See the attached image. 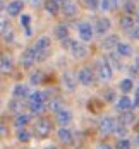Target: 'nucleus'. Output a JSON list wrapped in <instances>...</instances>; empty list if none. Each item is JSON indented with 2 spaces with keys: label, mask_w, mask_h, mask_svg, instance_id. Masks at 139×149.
Returning <instances> with one entry per match:
<instances>
[{
  "label": "nucleus",
  "mask_w": 139,
  "mask_h": 149,
  "mask_svg": "<svg viewBox=\"0 0 139 149\" xmlns=\"http://www.w3.org/2000/svg\"><path fill=\"white\" fill-rule=\"evenodd\" d=\"M98 149H112V148H110L108 144H101V146H100V148H98Z\"/></svg>",
  "instance_id": "79ce46f5"
},
{
  "label": "nucleus",
  "mask_w": 139,
  "mask_h": 149,
  "mask_svg": "<svg viewBox=\"0 0 139 149\" xmlns=\"http://www.w3.org/2000/svg\"><path fill=\"white\" fill-rule=\"evenodd\" d=\"M17 139H19L21 142H28L31 139V134L28 130H19V132H17Z\"/></svg>",
  "instance_id": "bb28decb"
},
{
  "label": "nucleus",
  "mask_w": 139,
  "mask_h": 149,
  "mask_svg": "<svg viewBox=\"0 0 139 149\" xmlns=\"http://www.w3.org/2000/svg\"><path fill=\"white\" fill-rule=\"evenodd\" d=\"M77 81H79L81 84H84V86H89V84L93 82V72H91V69H88V67L81 69V70H79V74H77Z\"/></svg>",
  "instance_id": "39448f33"
},
{
  "label": "nucleus",
  "mask_w": 139,
  "mask_h": 149,
  "mask_svg": "<svg viewBox=\"0 0 139 149\" xmlns=\"http://www.w3.org/2000/svg\"><path fill=\"white\" fill-rule=\"evenodd\" d=\"M21 24L26 28L28 34H31V29H29V15H22V17H21Z\"/></svg>",
  "instance_id": "c85d7f7f"
},
{
  "label": "nucleus",
  "mask_w": 139,
  "mask_h": 149,
  "mask_svg": "<svg viewBox=\"0 0 139 149\" xmlns=\"http://www.w3.org/2000/svg\"><path fill=\"white\" fill-rule=\"evenodd\" d=\"M120 26H122L124 29H131V28H134V19H132L131 15H124L122 19H120Z\"/></svg>",
  "instance_id": "6ab92c4d"
},
{
  "label": "nucleus",
  "mask_w": 139,
  "mask_h": 149,
  "mask_svg": "<svg viewBox=\"0 0 139 149\" xmlns=\"http://www.w3.org/2000/svg\"><path fill=\"white\" fill-rule=\"evenodd\" d=\"M36 53H40V52H46L48 48H50V38H46V36H43V38H40L38 41H36Z\"/></svg>",
  "instance_id": "f8f14e48"
},
{
  "label": "nucleus",
  "mask_w": 139,
  "mask_h": 149,
  "mask_svg": "<svg viewBox=\"0 0 139 149\" xmlns=\"http://www.w3.org/2000/svg\"><path fill=\"white\" fill-rule=\"evenodd\" d=\"M62 10H64V15H67V17H72V15L77 12V7L74 2H71V0H65L64 3H62Z\"/></svg>",
  "instance_id": "9d476101"
},
{
  "label": "nucleus",
  "mask_w": 139,
  "mask_h": 149,
  "mask_svg": "<svg viewBox=\"0 0 139 149\" xmlns=\"http://www.w3.org/2000/svg\"><path fill=\"white\" fill-rule=\"evenodd\" d=\"M84 5L88 9H96L98 7V0H84Z\"/></svg>",
  "instance_id": "473e14b6"
},
{
  "label": "nucleus",
  "mask_w": 139,
  "mask_h": 149,
  "mask_svg": "<svg viewBox=\"0 0 139 149\" xmlns=\"http://www.w3.org/2000/svg\"><path fill=\"white\" fill-rule=\"evenodd\" d=\"M101 9L103 10H108L110 9V0H101Z\"/></svg>",
  "instance_id": "e433bc0d"
},
{
  "label": "nucleus",
  "mask_w": 139,
  "mask_h": 149,
  "mask_svg": "<svg viewBox=\"0 0 139 149\" xmlns=\"http://www.w3.org/2000/svg\"><path fill=\"white\" fill-rule=\"evenodd\" d=\"M131 106H132V101H131L127 96H122V98L117 101V110H120V111H127Z\"/></svg>",
  "instance_id": "4468645a"
},
{
  "label": "nucleus",
  "mask_w": 139,
  "mask_h": 149,
  "mask_svg": "<svg viewBox=\"0 0 139 149\" xmlns=\"http://www.w3.org/2000/svg\"><path fill=\"white\" fill-rule=\"evenodd\" d=\"M29 3L33 7H36V5H40V0H29Z\"/></svg>",
  "instance_id": "a19ab883"
},
{
  "label": "nucleus",
  "mask_w": 139,
  "mask_h": 149,
  "mask_svg": "<svg viewBox=\"0 0 139 149\" xmlns=\"http://www.w3.org/2000/svg\"><path fill=\"white\" fill-rule=\"evenodd\" d=\"M71 52H72V55H74V58H84L86 55H88V48L82 45L81 41H72V45L69 48Z\"/></svg>",
  "instance_id": "7ed1b4c3"
},
{
  "label": "nucleus",
  "mask_w": 139,
  "mask_h": 149,
  "mask_svg": "<svg viewBox=\"0 0 139 149\" xmlns=\"http://www.w3.org/2000/svg\"><path fill=\"white\" fill-rule=\"evenodd\" d=\"M110 26H112V22H110V19H107V17H100V19L96 21V31H98L100 34H103L105 31H108Z\"/></svg>",
  "instance_id": "9b49d317"
},
{
  "label": "nucleus",
  "mask_w": 139,
  "mask_h": 149,
  "mask_svg": "<svg viewBox=\"0 0 139 149\" xmlns=\"http://www.w3.org/2000/svg\"><path fill=\"white\" fill-rule=\"evenodd\" d=\"M22 7H24L22 0H12V2L7 5V14H9V15H17V14H21Z\"/></svg>",
  "instance_id": "1a4fd4ad"
},
{
  "label": "nucleus",
  "mask_w": 139,
  "mask_h": 149,
  "mask_svg": "<svg viewBox=\"0 0 139 149\" xmlns=\"http://www.w3.org/2000/svg\"><path fill=\"white\" fill-rule=\"evenodd\" d=\"M134 10H136V5H134V2L129 0V2L125 3V12H127V14H132Z\"/></svg>",
  "instance_id": "2f4dec72"
},
{
  "label": "nucleus",
  "mask_w": 139,
  "mask_h": 149,
  "mask_svg": "<svg viewBox=\"0 0 139 149\" xmlns=\"http://www.w3.org/2000/svg\"><path fill=\"white\" fill-rule=\"evenodd\" d=\"M117 45H119L117 43V36H108V38L103 40V43H101L103 48H112V46H117Z\"/></svg>",
  "instance_id": "4be33fe9"
},
{
  "label": "nucleus",
  "mask_w": 139,
  "mask_h": 149,
  "mask_svg": "<svg viewBox=\"0 0 139 149\" xmlns=\"http://www.w3.org/2000/svg\"><path fill=\"white\" fill-rule=\"evenodd\" d=\"M55 34H57V38H59V40H64V38H67V28H65L64 24L57 26V28H55Z\"/></svg>",
  "instance_id": "b1692460"
},
{
  "label": "nucleus",
  "mask_w": 139,
  "mask_h": 149,
  "mask_svg": "<svg viewBox=\"0 0 139 149\" xmlns=\"http://www.w3.org/2000/svg\"><path fill=\"white\" fill-rule=\"evenodd\" d=\"M12 94H14L15 100H21V98H26L28 96V88L26 86H22V84H17L12 91Z\"/></svg>",
  "instance_id": "ddd939ff"
},
{
  "label": "nucleus",
  "mask_w": 139,
  "mask_h": 149,
  "mask_svg": "<svg viewBox=\"0 0 139 149\" xmlns=\"http://www.w3.org/2000/svg\"><path fill=\"white\" fill-rule=\"evenodd\" d=\"M115 127H117V123H115V120L113 118H110V117H105V118H101L100 120V132L103 135H108V134H112L113 130H115Z\"/></svg>",
  "instance_id": "f257e3e1"
},
{
  "label": "nucleus",
  "mask_w": 139,
  "mask_h": 149,
  "mask_svg": "<svg viewBox=\"0 0 139 149\" xmlns=\"http://www.w3.org/2000/svg\"><path fill=\"white\" fill-rule=\"evenodd\" d=\"M10 69H12V60L7 55H3L2 57V72H10Z\"/></svg>",
  "instance_id": "aec40b11"
},
{
  "label": "nucleus",
  "mask_w": 139,
  "mask_h": 149,
  "mask_svg": "<svg viewBox=\"0 0 139 149\" xmlns=\"http://www.w3.org/2000/svg\"><path fill=\"white\" fill-rule=\"evenodd\" d=\"M98 77H100V81H103V82L112 77V67L108 65V62H101V63L98 65Z\"/></svg>",
  "instance_id": "0eeeda50"
},
{
  "label": "nucleus",
  "mask_w": 139,
  "mask_h": 149,
  "mask_svg": "<svg viewBox=\"0 0 139 149\" xmlns=\"http://www.w3.org/2000/svg\"><path fill=\"white\" fill-rule=\"evenodd\" d=\"M19 108H21V104L17 103V101H10L9 103V110L10 111H19Z\"/></svg>",
  "instance_id": "f704fd0d"
},
{
  "label": "nucleus",
  "mask_w": 139,
  "mask_h": 149,
  "mask_svg": "<svg viewBox=\"0 0 139 149\" xmlns=\"http://www.w3.org/2000/svg\"><path fill=\"white\" fill-rule=\"evenodd\" d=\"M53 2H57V3H64L65 0H53Z\"/></svg>",
  "instance_id": "c03bdc74"
},
{
  "label": "nucleus",
  "mask_w": 139,
  "mask_h": 149,
  "mask_svg": "<svg viewBox=\"0 0 139 149\" xmlns=\"http://www.w3.org/2000/svg\"><path fill=\"white\" fill-rule=\"evenodd\" d=\"M117 149H131V142L127 139H120L117 142Z\"/></svg>",
  "instance_id": "cd10ccee"
},
{
  "label": "nucleus",
  "mask_w": 139,
  "mask_h": 149,
  "mask_svg": "<svg viewBox=\"0 0 139 149\" xmlns=\"http://www.w3.org/2000/svg\"><path fill=\"white\" fill-rule=\"evenodd\" d=\"M77 31H79V36H81L82 41H89V40H91L93 29H91V26H89L88 22H81V24L77 26Z\"/></svg>",
  "instance_id": "423d86ee"
},
{
  "label": "nucleus",
  "mask_w": 139,
  "mask_h": 149,
  "mask_svg": "<svg viewBox=\"0 0 139 149\" xmlns=\"http://www.w3.org/2000/svg\"><path fill=\"white\" fill-rule=\"evenodd\" d=\"M64 84H65V88H69V89H74V75L69 74V72H65L64 74Z\"/></svg>",
  "instance_id": "412c9836"
},
{
  "label": "nucleus",
  "mask_w": 139,
  "mask_h": 149,
  "mask_svg": "<svg viewBox=\"0 0 139 149\" xmlns=\"http://www.w3.org/2000/svg\"><path fill=\"white\" fill-rule=\"evenodd\" d=\"M59 139H60V142H64V144H71L72 142V134L67 129L62 127L60 130H59Z\"/></svg>",
  "instance_id": "2eb2a0df"
},
{
  "label": "nucleus",
  "mask_w": 139,
  "mask_h": 149,
  "mask_svg": "<svg viewBox=\"0 0 139 149\" xmlns=\"http://www.w3.org/2000/svg\"><path fill=\"white\" fill-rule=\"evenodd\" d=\"M138 19H139V15H138Z\"/></svg>",
  "instance_id": "49530a36"
},
{
  "label": "nucleus",
  "mask_w": 139,
  "mask_h": 149,
  "mask_svg": "<svg viewBox=\"0 0 139 149\" xmlns=\"http://www.w3.org/2000/svg\"><path fill=\"white\" fill-rule=\"evenodd\" d=\"M134 118H136V117H134L132 111H129V110H127V111H122V115H120V123H124V125H131V123L134 122Z\"/></svg>",
  "instance_id": "dca6fc26"
},
{
  "label": "nucleus",
  "mask_w": 139,
  "mask_h": 149,
  "mask_svg": "<svg viewBox=\"0 0 139 149\" xmlns=\"http://www.w3.org/2000/svg\"><path fill=\"white\" fill-rule=\"evenodd\" d=\"M136 100H138V101H139V88H138V89H136Z\"/></svg>",
  "instance_id": "37998d69"
},
{
  "label": "nucleus",
  "mask_w": 139,
  "mask_h": 149,
  "mask_svg": "<svg viewBox=\"0 0 139 149\" xmlns=\"http://www.w3.org/2000/svg\"><path fill=\"white\" fill-rule=\"evenodd\" d=\"M131 36H132V38H138V40H139V28H136V29L132 31V33H131Z\"/></svg>",
  "instance_id": "ea45409f"
},
{
  "label": "nucleus",
  "mask_w": 139,
  "mask_h": 149,
  "mask_svg": "<svg viewBox=\"0 0 139 149\" xmlns=\"http://www.w3.org/2000/svg\"><path fill=\"white\" fill-rule=\"evenodd\" d=\"M115 48H117L119 55H122V57H129V55L132 53V48H131L129 45H125V43H119Z\"/></svg>",
  "instance_id": "f3484780"
},
{
  "label": "nucleus",
  "mask_w": 139,
  "mask_h": 149,
  "mask_svg": "<svg viewBox=\"0 0 139 149\" xmlns=\"http://www.w3.org/2000/svg\"><path fill=\"white\" fill-rule=\"evenodd\" d=\"M3 36H5V41H7V43H10V41H12V40H14V34H12V33H9V34H7V33H5V34H3Z\"/></svg>",
  "instance_id": "58836bf2"
},
{
  "label": "nucleus",
  "mask_w": 139,
  "mask_h": 149,
  "mask_svg": "<svg viewBox=\"0 0 139 149\" xmlns=\"http://www.w3.org/2000/svg\"><path fill=\"white\" fill-rule=\"evenodd\" d=\"M34 130H36V135H40V137H48L50 135V130H52V125H50L48 120H40L36 123Z\"/></svg>",
  "instance_id": "20e7f679"
},
{
  "label": "nucleus",
  "mask_w": 139,
  "mask_h": 149,
  "mask_svg": "<svg viewBox=\"0 0 139 149\" xmlns=\"http://www.w3.org/2000/svg\"><path fill=\"white\" fill-rule=\"evenodd\" d=\"M45 98V93H33L29 96V103H43Z\"/></svg>",
  "instance_id": "5701e85b"
},
{
  "label": "nucleus",
  "mask_w": 139,
  "mask_h": 149,
  "mask_svg": "<svg viewBox=\"0 0 139 149\" xmlns=\"http://www.w3.org/2000/svg\"><path fill=\"white\" fill-rule=\"evenodd\" d=\"M108 62H110V63H112V65H119V60L115 58V57H113V55H108Z\"/></svg>",
  "instance_id": "4c0bfd02"
},
{
  "label": "nucleus",
  "mask_w": 139,
  "mask_h": 149,
  "mask_svg": "<svg viewBox=\"0 0 139 149\" xmlns=\"http://www.w3.org/2000/svg\"><path fill=\"white\" fill-rule=\"evenodd\" d=\"M103 98H105L107 101H112V100H113V91H107V93L103 94Z\"/></svg>",
  "instance_id": "c9c22d12"
},
{
  "label": "nucleus",
  "mask_w": 139,
  "mask_h": 149,
  "mask_svg": "<svg viewBox=\"0 0 139 149\" xmlns=\"http://www.w3.org/2000/svg\"><path fill=\"white\" fill-rule=\"evenodd\" d=\"M45 149H57V148H53V146H48V148H45Z\"/></svg>",
  "instance_id": "a18cd8bd"
},
{
  "label": "nucleus",
  "mask_w": 139,
  "mask_h": 149,
  "mask_svg": "<svg viewBox=\"0 0 139 149\" xmlns=\"http://www.w3.org/2000/svg\"><path fill=\"white\" fill-rule=\"evenodd\" d=\"M48 108H50V110H55V111H59V110H60V101H59V100H55V101H50Z\"/></svg>",
  "instance_id": "72a5a7b5"
},
{
  "label": "nucleus",
  "mask_w": 139,
  "mask_h": 149,
  "mask_svg": "<svg viewBox=\"0 0 139 149\" xmlns=\"http://www.w3.org/2000/svg\"><path fill=\"white\" fill-rule=\"evenodd\" d=\"M28 122H29V117H28V115H17V118H15V125L21 129V127H24Z\"/></svg>",
  "instance_id": "393cba45"
},
{
  "label": "nucleus",
  "mask_w": 139,
  "mask_h": 149,
  "mask_svg": "<svg viewBox=\"0 0 139 149\" xmlns=\"http://www.w3.org/2000/svg\"><path fill=\"white\" fill-rule=\"evenodd\" d=\"M34 60H36V48H28V50L21 55V63H22V67H26V69H29L31 65L34 63Z\"/></svg>",
  "instance_id": "f03ea898"
},
{
  "label": "nucleus",
  "mask_w": 139,
  "mask_h": 149,
  "mask_svg": "<svg viewBox=\"0 0 139 149\" xmlns=\"http://www.w3.org/2000/svg\"><path fill=\"white\" fill-rule=\"evenodd\" d=\"M41 77H43L41 72H36V74L31 75V82H33V84H40V82H41Z\"/></svg>",
  "instance_id": "7c9ffc66"
},
{
  "label": "nucleus",
  "mask_w": 139,
  "mask_h": 149,
  "mask_svg": "<svg viewBox=\"0 0 139 149\" xmlns=\"http://www.w3.org/2000/svg\"><path fill=\"white\" fill-rule=\"evenodd\" d=\"M45 9H46V12H48V14L57 15V12H59V3H57V2H53V0H48V2L45 3Z\"/></svg>",
  "instance_id": "a211bd4d"
},
{
  "label": "nucleus",
  "mask_w": 139,
  "mask_h": 149,
  "mask_svg": "<svg viewBox=\"0 0 139 149\" xmlns=\"http://www.w3.org/2000/svg\"><path fill=\"white\" fill-rule=\"evenodd\" d=\"M120 89H122V93H129V91L132 89V81L131 79H124L122 82H120Z\"/></svg>",
  "instance_id": "a878e982"
},
{
  "label": "nucleus",
  "mask_w": 139,
  "mask_h": 149,
  "mask_svg": "<svg viewBox=\"0 0 139 149\" xmlns=\"http://www.w3.org/2000/svg\"><path fill=\"white\" fill-rule=\"evenodd\" d=\"M31 111L36 115V113H41L43 111V104L41 103H31Z\"/></svg>",
  "instance_id": "c756f323"
},
{
  "label": "nucleus",
  "mask_w": 139,
  "mask_h": 149,
  "mask_svg": "<svg viewBox=\"0 0 139 149\" xmlns=\"http://www.w3.org/2000/svg\"><path fill=\"white\" fill-rule=\"evenodd\" d=\"M57 120H59V123H60L62 127H65V125H69V123H71L72 115H71V111H69V110L60 108V110L57 111Z\"/></svg>",
  "instance_id": "6e6552de"
}]
</instances>
